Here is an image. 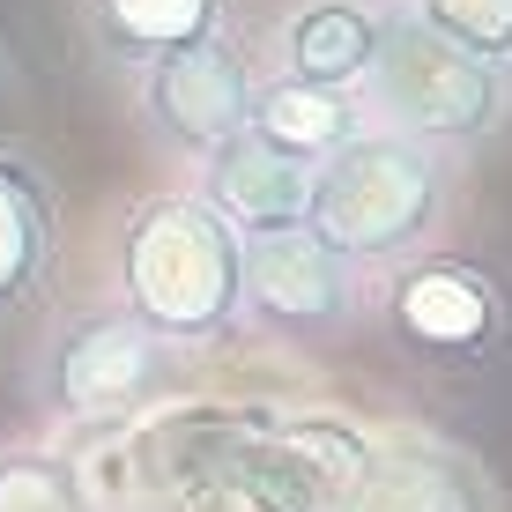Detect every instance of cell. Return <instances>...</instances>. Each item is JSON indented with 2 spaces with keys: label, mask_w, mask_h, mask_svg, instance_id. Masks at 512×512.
<instances>
[{
  "label": "cell",
  "mask_w": 512,
  "mask_h": 512,
  "mask_svg": "<svg viewBox=\"0 0 512 512\" xmlns=\"http://www.w3.org/2000/svg\"><path fill=\"white\" fill-rule=\"evenodd\" d=\"M119 305L179 349H223L245 334V238L193 186L149 193L119 231Z\"/></svg>",
  "instance_id": "6da1fadb"
},
{
  "label": "cell",
  "mask_w": 512,
  "mask_h": 512,
  "mask_svg": "<svg viewBox=\"0 0 512 512\" xmlns=\"http://www.w3.org/2000/svg\"><path fill=\"white\" fill-rule=\"evenodd\" d=\"M75 23L112 75H141L164 52L238 30V0H75Z\"/></svg>",
  "instance_id": "8fae6325"
},
{
  "label": "cell",
  "mask_w": 512,
  "mask_h": 512,
  "mask_svg": "<svg viewBox=\"0 0 512 512\" xmlns=\"http://www.w3.org/2000/svg\"><path fill=\"white\" fill-rule=\"evenodd\" d=\"M60 275V186L45 156L0 141V334L23 327Z\"/></svg>",
  "instance_id": "ba28073f"
},
{
  "label": "cell",
  "mask_w": 512,
  "mask_h": 512,
  "mask_svg": "<svg viewBox=\"0 0 512 512\" xmlns=\"http://www.w3.org/2000/svg\"><path fill=\"white\" fill-rule=\"evenodd\" d=\"M364 112H372V127H394L461 164L505 134L512 75L461 52L453 38H438L409 0H386L379 52H372V75H364Z\"/></svg>",
  "instance_id": "277c9868"
},
{
  "label": "cell",
  "mask_w": 512,
  "mask_h": 512,
  "mask_svg": "<svg viewBox=\"0 0 512 512\" xmlns=\"http://www.w3.org/2000/svg\"><path fill=\"white\" fill-rule=\"evenodd\" d=\"M409 8L438 38H453L461 52H475V60L512 75V0H409Z\"/></svg>",
  "instance_id": "5bb4252c"
},
{
  "label": "cell",
  "mask_w": 512,
  "mask_h": 512,
  "mask_svg": "<svg viewBox=\"0 0 512 512\" xmlns=\"http://www.w3.org/2000/svg\"><path fill=\"white\" fill-rule=\"evenodd\" d=\"M268 75L260 45H245L238 30H216V38L164 52L141 75H127V112L134 134L149 141L164 164H201L216 141H231L245 119H253V90Z\"/></svg>",
  "instance_id": "8992f818"
},
{
  "label": "cell",
  "mask_w": 512,
  "mask_h": 512,
  "mask_svg": "<svg viewBox=\"0 0 512 512\" xmlns=\"http://www.w3.org/2000/svg\"><path fill=\"white\" fill-rule=\"evenodd\" d=\"M0 512H82L75 475L52 453H0Z\"/></svg>",
  "instance_id": "9a60e30c"
},
{
  "label": "cell",
  "mask_w": 512,
  "mask_h": 512,
  "mask_svg": "<svg viewBox=\"0 0 512 512\" xmlns=\"http://www.w3.org/2000/svg\"><path fill=\"white\" fill-rule=\"evenodd\" d=\"M379 23H386V0H290L275 15L260 60L275 75H297V82L364 90L372 52H379Z\"/></svg>",
  "instance_id": "30bf717a"
},
{
  "label": "cell",
  "mask_w": 512,
  "mask_h": 512,
  "mask_svg": "<svg viewBox=\"0 0 512 512\" xmlns=\"http://www.w3.org/2000/svg\"><path fill=\"white\" fill-rule=\"evenodd\" d=\"M372 327L416 372H446V379L498 372L512 357V282L483 253L423 245L386 275H372Z\"/></svg>",
  "instance_id": "5b68a950"
},
{
  "label": "cell",
  "mask_w": 512,
  "mask_h": 512,
  "mask_svg": "<svg viewBox=\"0 0 512 512\" xmlns=\"http://www.w3.org/2000/svg\"><path fill=\"white\" fill-rule=\"evenodd\" d=\"M342 512H505L483 461L453 446H394L357 475Z\"/></svg>",
  "instance_id": "7c38bea8"
},
{
  "label": "cell",
  "mask_w": 512,
  "mask_h": 512,
  "mask_svg": "<svg viewBox=\"0 0 512 512\" xmlns=\"http://www.w3.org/2000/svg\"><path fill=\"white\" fill-rule=\"evenodd\" d=\"M372 320V275L312 231L245 238V327L290 349H342Z\"/></svg>",
  "instance_id": "52a82bcc"
},
{
  "label": "cell",
  "mask_w": 512,
  "mask_h": 512,
  "mask_svg": "<svg viewBox=\"0 0 512 512\" xmlns=\"http://www.w3.org/2000/svg\"><path fill=\"white\" fill-rule=\"evenodd\" d=\"M193 193L231 223L238 238H268V231H305V201H312V164L275 141H260L253 127H238L231 141L193 164Z\"/></svg>",
  "instance_id": "9c48e42d"
},
{
  "label": "cell",
  "mask_w": 512,
  "mask_h": 512,
  "mask_svg": "<svg viewBox=\"0 0 512 512\" xmlns=\"http://www.w3.org/2000/svg\"><path fill=\"white\" fill-rule=\"evenodd\" d=\"M193 386V349L141 327L119 297L67 305L30 349V401L60 423H134Z\"/></svg>",
  "instance_id": "3957f363"
},
{
  "label": "cell",
  "mask_w": 512,
  "mask_h": 512,
  "mask_svg": "<svg viewBox=\"0 0 512 512\" xmlns=\"http://www.w3.org/2000/svg\"><path fill=\"white\" fill-rule=\"evenodd\" d=\"M260 141H275V149L305 156V164H320L334 156L342 141H357L372 127V112H364V90H327V82H297V75H260L253 90V119H245Z\"/></svg>",
  "instance_id": "4fadbf2b"
},
{
  "label": "cell",
  "mask_w": 512,
  "mask_h": 512,
  "mask_svg": "<svg viewBox=\"0 0 512 512\" xmlns=\"http://www.w3.org/2000/svg\"><path fill=\"white\" fill-rule=\"evenodd\" d=\"M453 193H461V164L446 149H423L394 127H364L357 141L312 164L305 231L334 245L349 268L386 275L394 260L446 238Z\"/></svg>",
  "instance_id": "7a4b0ae2"
},
{
  "label": "cell",
  "mask_w": 512,
  "mask_h": 512,
  "mask_svg": "<svg viewBox=\"0 0 512 512\" xmlns=\"http://www.w3.org/2000/svg\"><path fill=\"white\" fill-rule=\"evenodd\" d=\"M15 90H23V75H15V52L0 45V112H8V104H15Z\"/></svg>",
  "instance_id": "2e32d148"
}]
</instances>
